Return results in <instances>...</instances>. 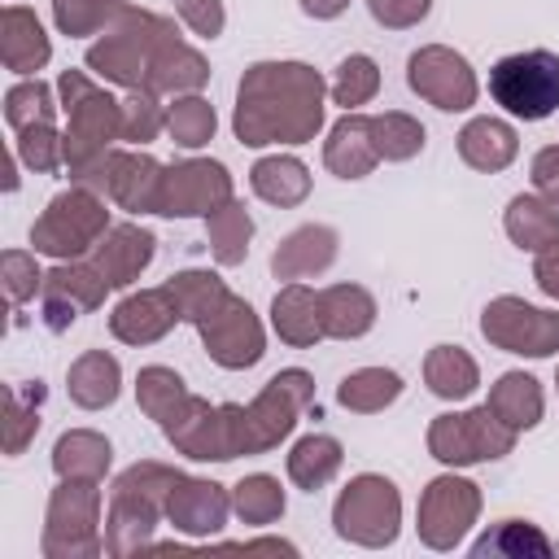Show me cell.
<instances>
[{"label": "cell", "instance_id": "obj_1", "mask_svg": "<svg viewBox=\"0 0 559 559\" xmlns=\"http://www.w3.org/2000/svg\"><path fill=\"white\" fill-rule=\"evenodd\" d=\"M328 122V79L306 61H253L236 83L231 135L245 148L310 144Z\"/></svg>", "mask_w": 559, "mask_h": 559}, {"label": "cell", "instance_id": "obj_2", "mask_svg": "<svg viewBox=\"0 0 559 559\" xmlns=\"http://www.w3.org/2000/svg\"><path fill=\"white\" fill-rule=\"evenodd\" d=\"M179 480V467L140 459L114 476L105 507V555L127 559L135 550H153V533L166 520V498Z\"/></svg>", "mask_w": 559, "mask_h": 559}, {"label": "cell", "instance_id": "obj_3", "mask_svg": "<svg viewBox=\"0 0 559 559\" xmlns=\"http://www.w3.org/2000/svg\"><path fill=\"white\" fill-rule=\"evenodd\" d=\"M175 17H162L153 9H140V4H122V13L87 44L83 52V66L100 79V83H114V87H144L148 83V70H153V57L157 48L175 35Z\"/></svg>", "mask_w": 559, "mask_h": 559}, {"label": "cell", "instance_id": "obj_4", "mask_svg": "<svg viewBox=\"0 0 559 559\" xmlns=\"http://www.w3.org/2000/svg\"><path fill=\"white\" fill-rule=\"evenodd\" d=\"M57 100L66 114V170L87 166L92 157L109 153L122 140V100H114L92 70H61Z\"/></svg>", "mask_w": 559, "mask_h": 559}, {"label": "cell", "instance_id": "obj_5", "mask_svg": "<svg viewBox=\"0 0 559 559\" xmlns=\"http://www.w3.org/2000/svg\"><path fill=\"white\" fill-rule=\"evenodd\" d=\"M105 493L96 480H57L44 507V559H100L105 555Z\"/></svg>", "mask_w": 559, "mask_h": 559}, {"label": "cell", "instance_id": "obj_6", "mask_svg": "<svg viewBox=\"0 0 559 559\" xmlns=\"http://www.w3.org/2000/svg\"><path fill=\"white\" fill-rule=\"evenodd\" d=\"M109 201L83 183H70L66 192H57L44 214L31 223V249L39 258L52 262H70V258H87L100 236L109 231Z\"/></svg>", "mask_w": 559, "mask_h": 559}, {"label": "cell", "instance_id": "obj_7", "mask_svg": "<svg viewBox=\"0 0 559 559\" xmlns=\"http://www.w3.org/2000/svg\"><path fill=\"white\" fill-rule=\"evenodd\" d=\"M245 402H210L188 393L157 428L175 445V454L192 463H231L245 454V424H240Z\"/></svg>", "mask_w": 559, "mask_h": 559}, {"label": "cell", "instance_id": "obj_8", "mask_svg": "<svg viewBox=\"0 0 559 559\" xmlns=\"http://www.w3.org/2000/svg\"><path fill=\"white\" fill-rule=\"evenodd\" d=\"M332 528L341 542L362 550H384L402 533V493L380 472H358L332 502Z\"/></svg>", "mask_w": 559, "mask_h": 559}, {"label": "cell", "instance_id": "obj_9", "mask_svg": "<svg viewBox=\"0 0 559 559\" xmlns=\"http://www.w3.org/2000/svg\"><path fill=\"white\" fill-rule=\"evenodd\" d=\"M489 100L520 122H546L559 109V52L524 48L489 66Z\"/></svg>", "mask_w": 559, "mask_h": 559}, {"label": "cell", "instance_id": "obj_10", "mask_svg": "<svg viewBox=\"0 0 559 559\" xmlns=\"http://www.w3.org/2000/svg\"><path fill=\"white\" fill-rule=\"evenodd\" d=\"M428 454L441 463V467H476V463H498L515 450L520 432L507 428L485 402L480 406H467V411H445V415H432L428 424Z\"/></svg>", "mask_w": 559, "mask_h": 559}, {"label": "cell", "instance_id": "obj_11", "mask_svg": "<svg viewBox=\"0 0 559 559\" xmlns=\"http://www.w3.org/2000/svg\"><path fill=\"white\" fill-rule=\"evenodd\" d=\"M162 175H166V166L153 153H144V148H109V153L92 157L87 166L70 170V183H83V188L100 192L109 205H118L127 214H157Z\"/></svg>", "mask_w": 559, "mask_h": 559}, {"label": "cell", "instance_id": "obj_12", "mask_svg": "<svg viewBox=\"0 0 559 559\" xmlns=\"http://www.w3.org/2000/svg\"><path fill=\"white\" fill-rule=\"evenodd\" d=\"M314 406V376L306 367L275 371L253 402H245V454H266L293 437L301 415Z\"/></svg>", "mask_w": 559, "mask_h": 559}, {"label": "cell", "instance_id": "obj_13", "mask_svg": "<svg viewBox=\"0 0 559 559\" xmlns=\"http://www.w3.org/2000/svg\"><path fill=\"white\" fill-rule=\"evenodd\" d=\"M480 485L472 476H459V467L432 476L419 493V507H415V533L428 550H459L467 542V533L476 528L480 520Z\"/></svg>", "mask_w": 559, "mask_h": 559}, {"label": "cell", "instance_id": "obj_14", "mask_svg": "<svg viewBox=\"0 0 559 559\" xmlns=\"http://www.w3.org/2000/svg\"><path fill=\"white\" fill-rule=\"evenodd\" d=\"M480 336L502 354L555 358L559 354V310H546V306H533L515 293H502V297L485 301Z\"/></svg>", "mask_w": 559, "mask_h": 559}, {"label": "cell", "instance_id": "obj_15", "mask_svg": "<svg viewBox=\"0 0 559 559\" xmlns=\"http://www.w3.org/2000/svg\"><path fill=\"white\" fill-rule=\"evenodd\" d=\"M406 83L419 100L441 114H467L480 100V79L472 61L450 44H424L406 57Z\"/></svg>", "mask_w": 559, "mask_h": 559}, {"label": "cell", "instance_id": "obj_16", "mask_svg": "<svg viewBox=\"0 0 559 559\" xmlns=\"http://www.w3.org/2000/svg\"><path fill=\"white\" fill-rule=\"evenodd\" d=\"M231 197H236V183L218 157H179L162 175L157 214L162 218H210Z\"/></svg>", "mask_w": 559, "mask_h": 559}, {"label": "cell", "instance_id": "obj_17", "mask_svg": "<svg viewBox=\"0 0 559 559\" xmlns=\"http://www.w3.org/2000/svg\"><path fill=\"white\" fill-rule=\"evenodd\" d=\"M197 336H201V349L210 354V362L223 371H249L266 354V328H262L258 310L236 293L205 323H197Z\"/></svg>", "mask_w": 559, "mask_h": 559}, {"label": "cell", "instance_id": "obj_18", "mask_svg": "<svg viewBox=\"0 0 559 559\" xmlns=\"http://www.w3.org/2000/svg\"><path fill=\"white\" fill-rule=\"evenodd\" d=\"M109 280L96 271L92 258H70V262H52L44 275V293H39V319L48 332H66L79 323V314L100 310L109 297Z\"/></svg>", "mask_w": 559, "mask_h": 559}, {"label": "cell", "instance_id": "obj_19", "mask_svg": "<svg viewBox=\"0 0 559 559\" xmlns=\"http://www.w3.org/2000/svg\"><path fill=\"white\" fill-rule=\"evenodd\" d=\"M231 489L210 480V476H183L175 480L170 498H166V524L192 542H210L227 528L231 520Z\"/></svg>", "mask_w": 559, "mask_h": 559}, {"label": "cell", "instance_id": "obj_20", "mask_svg": "<svg viewBox=\"0 0 559 559\" xmlns=\"http://www.w3.org/2000/svg\"><path fill=\"white\" fill-rule=\"evenodd\" d=\"M175 323H183V319H179V310H175L166 284H162V288L127 293V297L109 310V332H114V341L135 345V349H140V345H157L162 336L175 332Z\"/></svg>", "mask_w": 559, "mask_h": 559}, {"label": "cell", "instance_id": "obj_21", "mask_svg": "<svg viewBox=\"0 0 559 559\" xmlns=\"http://www.w3.org/2000/svg\"><path fill=\"white\" fill-rule=\"evenodd\" d=\"M87 258L109 280V288H131L148 271V262L157 258V236L140 223H114Z\"/></svg>", "mask_w": 559, "mask_h": 559}, {"label": "cell", "instance_id": "obj_22", "mask_svg": "<svg viewBox=\"0 0 559 559\" xmlns=\"http://www.w3.org/2000/svg\"><path fill=\"white\" fill-rule=\"evenodd\" d=\"M336 253H341L336 227H328V223H301V227H293V231L275 245V253H271V275L284 280V284L310 280V275H323V271L336 262Z\"/></svg>", "mask_w": 559, "mask_h": 559}, {"label": "cell", "instance_id": "obj_23", "mask_svg": "<svg viewBox=\"0 0 559 559\" xmlns=\"http://www.w3.org/2000/svg\"><path fill=\"white\" fill-rule=\"evenodd\" d=\"M0 61L17 79H31L52 61V39H48L44 22L35 17V9H26V4L0 9Z\"/></svg>", "mask_w": 559, "mask_h": 559}, {"label": "cell", "instance_id": "obj_24", "mask_svg": "<svg viewBox=\"0 0 559 559\" xmlns=\"http://www.w3.org/2000/svg\"><path fill=\"white\" fill-rule=\"evenodd\" d=\"M323 166H328L336 179H367V175L380 166V153H376V140H371V114L354 109V114H341V118L328 127Z\"/></svg>", "mask_w": 559, "mask_h": 559}, {"label": "cell", "instance_id": "obj_25", "mask_svg": "<svg viewBox=\"0 0 559 559\" xmlns=\"http://www.w3.org/2000/svg\"><path fill=\"white\" fill-rule=\"evenodd\" d=\"M454 144H459V157H463L472 170H480V175H498V170H507V166L520 157V135H515V127H511L507 118H493V114L467 118L463 131L454 135Z\"/></svg>", "mask_w": 559, "mask_h": 559}, {"label": "cell", "instance_id": "obj_26", "mask_svg": "<svg viewBox=\"0 0 559 559\" xmlns=\"http://www.w3.org/2000/svg\"><path fill=\"white\" fill-rule=\"evenodd\" d=\"M271 332L293 345V349H310L323 341V319H319V288H310L306 280L284 284L271 297Z\"/></svg>", "mask_w": 559, "mask_h": 559}, {"label": "cell", "instance_id": "obj_27", "mask_svg": "<svg viewBox=\"0 0 559 559\" xmlns=\"http://www.w3.org/2000/svg\"><path fill=\"white\" fill-rule=\"evenodd\" d=\"M66 393L79 411H109L122 393V362L109 349H83L66 371Z\"/></svg>", "mask_w": 559, "mask_h": 559}, {"label": "cell", "instance_id": "obj_28", "mask_svg": "<svg viewBox=\"0 0 559 559\" xmlns=\"http://www.w3.org/2000/svg\"><path fill=\"white\" fill-rule=\"evenodd\" d=\"M210 83V61L201 57V48H192L179 31L157 48L153 57V70H148V92L157 96H188V92H201Z\"/></svg>", "mask_w": 559, "mask_h": 559}, {"label": "cell", "instance_id": "obj_29", "mask_svg": "<svg viewBox=\"0 0 559 559\" xmlns=\"http://www.w3.org/2000/svg\"><path fill=\"white\" fill-rule=\"evenodd\" d=\"M376 297L362 284H328L319 288V319L328 341H358L376 328Z\"/></svg>", "mask_w": 559, "mask_h": 559}, {"label": "cell", "instance_id": "obj_30", "mask_svg": "<svg viewBox=\"0 0 559 559\" xmlns=\"http://www.w3.org/2000/svg\"><path fill=\"white\" fill-rule=\"evenodd\" d=\"M114 467V445L96 428H66L52 445V472L57 480H105Z\"/></svg>", "mask_w": 559, "mask_h": 559}, {"label": "cell", "instance_id": "obj_31", "mask_svg": "<svg viewBox=\"0 0 559 559\" xmlns=\"http://www.w3.org/2000/svg\"><path fill=\"white\" fill-rule=\"evenodd\" d=\"M249 188H253L258 201H266L275 210H293V205H301L310 197L314 183H310V170H306L301 157H293V153H266V157H258L249 166Z\"/></svg>", "mask_w": 559, "mask_h": 559}, {"label": "cell", "instance_id": "obj_32", "mask_svg": "<svg viewBox=\"0 0 559 559\" xmlns=\"http://www.w3.org/2000/svg\"><path fill=\"white\" fill-rule=\"evenodd\" d=\"M485 406H489L507 428L528 432V428H537L542 415H546V389H542V380L528 376V371H502V376L489 384Z\"/></svg>", "mask_w": 559, "mask_h": 559}, {"label": "cell", "instance_id": "obj_33", "mask_svg": "<svg viewBox=\"0 0 559 559\" xmlns=\"http://www.w3.org/2000/svg\"><path fill=\"white\" fill-rule=\"evenodd\" d=\"M472 555L476 559H550V555H559V546L542 533V524L507 515V520H493L472 542Z\"/></svg>", "mask_w": 559, "mask_h": 559}, {"label": "cell", "instance_id": "obj_34", "mask_svg": "<svg viewBox=\"0 0 559 559\" xmlns=\"http://www.w3.org/2000/svg\"><path fill=\"white\" fill-rule=\"evenodd\" d=\"M341 463H345V445L332 432H306V437L293 441V450L284 459V472H288V480L297 489L314 493V489H323V485L336 480Z\"/></svg>", "mask_w": 559, "mask_h": 559}, {"label": "cell", "instance_id": "obj_35", "mask_svg": "<svg viewBox=\"0 0 559 559\" xmlns=\"http://www.w3.org/2000/svg\"><path fill=\"white\" fill-rule=\"evenodd\" d=\"M502 231H507V240L515 249L537 253L559 236V205H550L537 192H515L507 201V210H502Z\"/></svg>", "mask_w": 559, "mask_h": 559}, {"label": "cell", "instance_id": "obj_36", "mask_svg": "<svg viewBox=\"0 0 559 559\" xmlns=\"http://www.w3.org/2000/svg\"><path fill=\"white\" fill-rule=\"evenodd\" d=\"M424 384L441 402H467L480 389V367L463 345H432L424 354Z\"/></svg>", "mask_w": 559, "mask_h": 559}, {"label": "cell", "instance_id": "obj_37", "mask_svg": "<svg viewBox=\"0 0 559 559\" xmlns=\"http://www.w3.org/2000/svg\"><path fill=\"white\" fill-rule=\"evenodd\" d=\"M166 293H170V301H175V310H179V319H183L188 328L205 323V319L231 297L227 280H223L218 271H201V266L175 271V275L166 280Z\"/></svg>", "mask_w": 559, "mask_h": 559}, {"label": "cell", "instance_id": "obj_38", "mask_svg": "<svg viewBox=\"0 0 559 559\" xmlns=\"http://www.w3.org/2000/svg\"><path fill=\"white\" fill-rule=\"evenodd\" d=\"M402 376L393 367H358L336 384V402L349 415H380L384 406H393L402 397Z\"/></svg>", "mask_w": 559, "mask_h": 559}, {"label": "cell", "instance_id": "obj_39", "mask_svg": "<svg viewBox=\"0 0 559 559\" xmlns=\"http://www.w3.org/2000/svg\"><path fill=\"white\" fill-rule=\"evenodd\" d=\"M249 240H253V214L245 210V201H227L205 218V245L214 253L218 266H245L249 258Z\"/></svg>", "mask_w": 559, "mask_h": 559}, {"label": "cell", "instance_id": "obj_40", "mask_svg": "<svg viewBox=\"0 0 559 559\" xmlns=\"http://www.w3.org/2000/svg\"><path fill=\"white\" fill-rule=\"evenodd\" d=\"M231 511H236L240 524L266 528V524H275V520L288 511V493H284L280 476H271V472H249V476H240V480L231 485Z\"/></svg>", "mask_w": 559, "mask_h": 559}, {"label": "cell", "instance_id": "obj_41", "mask_svg": "<svg viewBox=\"0 0 559 559\" xmlns=\"http://www.w3.org/2000/svg\"><path fill=\"white\" fill-rule=\"evenodd\" d=\"M376 92H380V66H376V57H367V52L341 57V66H336L332 79H328V100L341 105L345 114L371 105Z\"/></svg>", "mask_w": 559, "mask_h": 559}, {"label": "cell", "instance_id": "obj_42", "mask_svg": "<svg viewBox=\"0 0 559 559\" xmlns=\"http://www.w3.org/2000/svg\"><path fill=\"white\" fill-rule=\"evenodd\" d=\"M214 131H218V114H214V105L201 92L175 96V105H166V135H170V144L197 153V148H205L214 140Z\"/></svg>", "mask_w": 559, "mask_h": 559}, {"label": "cell", "instance_id": "obj_43", "mask_svg": "<svg viewBox=\"0 0 559 559\" xmlns=\"http://www.w3.org/2000/svg\"><path fill=\"white\" fill-rule=\"evenodd\" d=\"M371 140H376L380 162H411L424 153L428 131L406 109H384V114H371Z\"/></svg>", "mask_w": 559, "mask_h": 559}, {"label": "cell", "instance_id": "obj_44", "mask_svg": "<svg viewBox=\"0 0 559 559\" xmlns=\"http://www.w3.org/2000/svg\"><path fill=\"white\" fill-rule=\"evenodd\" d=\"M57 109H61L57 87H48L39 74L17 79V83L4 87V122L13 131H26L35 122H57Z\"/></svg>", "mask_w": 559, "mask_h": 559}, {"label": "cell", "instance_id": "obj_45", "mask_svg": "<svg viewBox=\"0 0 559 559\" xmlns=\"http://www.w3.org/2000/svg\"><path fill=\"white\" fill-rule=\"evenodd\" d=\"M39 402H44V384L39 380H26V384L4 393V454L9 459L26 454V445L35 441V432H39Z\"/></svg>", "mask_w": 559, "mask_h": 559}, {"label": "cell", "instance_id": "obj_46", "mask_svg": "<svg viewBox=\"0 0 559 559\" xmlns=\"http://www.w3.org/2000/svg\"><path fill=\"white\" fill-rule=\"evenodd\" d=\"M188 393H192V389L183 384V376H179L175 367H166V362H148V367H140V376H135V402H140V411H144L153 424H162Z\"/></svg>", "mask_w": 559, "mask_h": 559}, {"label": "cell", "instance_id": "obj_47", "mask_svg": "<svg viewBox=\"0 0 559 559\" xmlns=\"http://www.w3.org/2000/svg\"><path fill=\"white\" fill-rule=\"evenodd\" d=\"M127 0H52V26L70 39H87V35H100L118 13H122Z\"/></svg>", "mask_w": 559, "mask_h": 559}, {"label": "cell", "instance_id": "obj_48", "mask_svg": "<svg viewBox=\"0 0 559 559\" xmlns=\"http://www.w3.org/2000/svg\"><path fill=\"white\" fill-rule=\"evenodd\" d=\"M13 153L22 157L26 170L35 175H57L66 166V135L57 131V122H35L26 131H13Z\"/></svg>", "mask_w": 559, "mask_h": 559}, {"label": "cell", "instance_id": "obj_49", "mask_svg": "<svg viewBox=\"0 0 559 559\" xmlns=\"http://www.w3.org/2000/svg\"><path fill=\"white\" fill-rule=\"evenodd\" d=\"M162 131H166V105H162V96L148 92V87L127 92V96H122V140L135 144V148H144V144H153Z\"/></svg>", "mask_w": 559, "mask_h": 559}, {"label": "cell", "instance_id": "obj_50", "mask_svg": "<svg viewBox=\"0 0 559 559\" xmlns=\"http://www.w3.org/2000/svg\"><path fill=\"white\" fill-rule=\"evenodd\" d=\"M44 266H39V253L35 249H4L0 253V280H4V297L13 306H26L44 293Z\"/></svg>", "mask_w": 559, "mask_h": 559}, {"label": "cell", "instance_id": "obj_51", "mask_svg": "<svg viewBox=\"0 0 559 559\" xmlns=\"http://www.w3.org/2000/svg\"><path fill=\"white\" fill-rule=\"evenodd\" d=\"M175 17L197 35V39H218L227 31V9L223 0H175Z\"/></svg>", "mask_w": 559, "mask_h": 559}, {"label": "cell", "instance_id": "obj_52", "mask_svg": "<svg viewBox=\"0 0 559 559\" xmlns=\"http://www.w3.org/2000/svg\"><path fill=\"white\" fill-rule=\"evenodd\" d=\"M367 13L384 31H411L432 13V0H367Z\"/></svg>", "mask_w": 559, "mask_h": 559}, {"label": "cell", "instance_id": "obj_53", "mask_svg": "<svg viewBox=\"0 0 559 559\" xmlns=\"http://www.w3.org/2000/svg\"><path fill=\"white\" fill-rule=\"evenodd\" d=\"M528 179H533V192L537 197H546L550 205H559V144H546V148L533 153Z\"/></svg>", "mask_w": 559, "mask_h": 559}, {"label": "cell", "instance_id": "obj_54", "mask_svg": "<svg viewBox=\"0 0 559 559\" xmlns=\"http://www.w3.org/2000/svg\"><path fill=\"white\" fill-rule=\"evenodd\" d=\"M533 284L559 306V236H555L546 249L533 253Z\"/></svg>", "mask_w": 559, "mask_h": 559}, {"label": "cell", "instance_id": "obj_55", "mask_svg": "<svg viewBox=\"0 0 559 559\" xmlns=\"http://www.w3.org/2000/svg\"><path fill=\"white\" fill-rule=\"evenodd\" d=\"M297 4H301V13L314 17V22H332V17H341V13L349 9V0H297Z\"/></svg>", "mask_w": 559, "mask_h": 559}, {"label": "cell", "instance_id": "obj_56", "mask_svg": "<svg viewBox=\"0 0 559 559\" xmlns=\"http://www.w3.org/2000/svg\"><path fill=\"white\" fill-rule=\"evenodd\" d=\"M17 166H22V157H17V153H9V175H4V192H17Z\"/></svg>", "mask_w": 559, "mask_h": 559}, {"label": "cell", "instance_id": "obj_57", "mask_svg": "<svg viewBox=\"0 0 559 559\" xmlns=\"http://www.w3.org/2000/svg\"><path fill=\"white\" fill-rule=\"evenodd\" d=\"M555 384H559V371H555Z\"/></svg>", "mask_w": 559, "mask_h": 559}]
</instances>
